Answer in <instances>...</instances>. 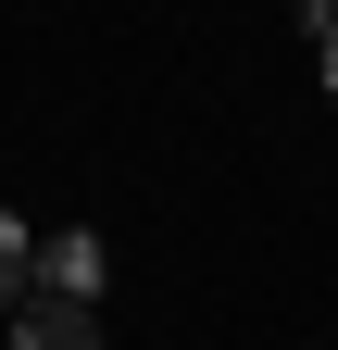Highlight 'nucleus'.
<instances>
[{"label": "nucleus", "mask_w": 338, "mask_h": 350, "mask_svg": "<svg viewBox=\"0 0 338 350\" xmlns=\"http://www.w3.org/2000/svg\"><path fill=\"white\" fill-rule=\"evenodd\" d=\"M13 350H101V300H51V288H25V300H13Z\"/></svg>", "instance_id": "obj_1"}, {"label": "nucleus", "mask_w": 338, "mask_h": 350, "mask_svg": "<svg viewBox=\"0 0 338 350\" xmlns=\"http://www.w3.org/2000/svg\"><path fill=\"white\" fill-rule=\"evenodd\" d=\"M38 288H51V300H101V238H88V226L38 238Z\"/></svg>", "instance_id": "obj_2"}, {"label": "nucleus", "mask_w": 338, "mask_h": 350, "mask_svg": "<svg viewBox=\"0 0 338 350\" xmlns=\"http://www.w3.org/2000/svg\"><path fill=\"white\" fill-rule=\"evenodd\" d=\"M38 288V238H25V213H0V313Z\"/></svg>", "instance_id": "obj_3"}, {"label": "nucleus", "mask_w": 338, "mask_h": 350, "mask_svg": "<svg viewBox=\"0 0 338 350\" xmlns=\"http://www.w3.org/2000/svg\"><path fill=\"white\" fill-rule=\"evenodd\" d=\"M301 38H313V51H338V0H301Z\"/></svg>", "instance_id": "obj_4"}, {"label": "nucleus", "mask_w": 338, "mask_h": 350, "mask_svg": "<svg viewBox=\"0 0 338 350\" xmlns=\"http://www.w3.org/2000/svg\"><path fill=\"white\" fill-rule=\"evenodd\" d=\"M326 100H338V51H326Z\"/></svg>", "instance_id": "obj_5"}]
</instances>
